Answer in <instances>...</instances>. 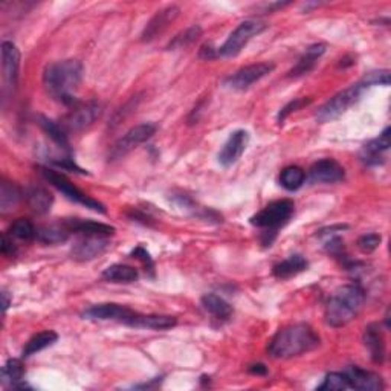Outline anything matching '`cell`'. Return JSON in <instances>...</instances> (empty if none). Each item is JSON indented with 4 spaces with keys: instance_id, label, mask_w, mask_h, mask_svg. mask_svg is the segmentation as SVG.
Listing matches in <instances>:
<instances>
[{
    "instance_id": "836d02e7",
    "label": "cell",
    "mask_w": 391,
    "mask_h": 391,
    "mask_svg": "<svg viewBox=\"0 0 391 391\" xmlns=\"http://www.w3.org/2000/svg\"><path fill=\"white\" fill-rule=\"evenodd\" d=\"M10 234L11 237L23 241H31L37 239V228L29 218H17V221L10 226Z\"/></svg>"
},
{
    "instance_id": "44dd1931",
    "label": "cell",
    "mask_w": 391,
    "mask_h": 391,
    "mask_svg": "<svg viewBox=\"0 0 391 391\" xmlns=\"http://www.w3.org/2000/svg\"><path fill=\"white\" fill-rule=\"evenodd\" d=\"M390 127H387L378 138L372 139L370 143L364 145L361 158L365 163H369V166H378L381 154L390 148Z\"/></svg>"
},
{
    "instance_id": "9a60e30c",
    "label": "cell",
    "mask_w": 391,
    "mask_h": 391,
    "mask_svg": "<svg viewBox=\"0 0 391 391\" xmlns=\"http://www.w3.org/2000/svg\"><path fill=\"white\" fill-rule=\"evenodd\" d=\"M346 176L341 163L335 159H321L315 162L309 170V179L314 184H336Z\"/></svg>"
},
{
    "instance_id": "277c9868",
    "label": "cell",
    "mask_w": 391,
    "mask_h": 391,
    "mask_svg": "<svg viewBox=\"0 0 391 391\" xmlns=\"http://www.w3.org/2000/svg\"><path fill=\"white\" fill-rule=\"evenodd\" d=\"M295 205L292 200L289 199H281L277 202L269 203L268 207H264L262 211H259L255 216L251 217V223L257 228L264 230L266 236H276L280 228L291 221L294 216Z\"/></svg>"
},
{
    "instance_id": "d6a6232c",
    "label": "cell",
    "mask_w": 391,
    "mask_h": 391,
    "mask_svg": "<svg viewBox=\"0 0 391 391\" xmlns=\"http://www.w3.org/2000/svg\"><path fill=\"white\" fill-rule=\"evenodd\" d=\"M202 35V28L199 25H193L190 28H186L185 31H182L181 34H177L173 40H171L167 46V49H185L191 46L193 43H196L199 40V37Z\"/></svg>"
},
{
    "instance_id": "74e56055",
    "label": "cell",
    "mask_w": 391,
    "mask_h": 391,
    "mask_svg": "<svg viewBox=\"0 0 391 391\" xmlns=\"http://www.w3.org/2000/svg\"><path fill=\"white\" fill-rule=\"evenodd\" d=\"M309 103H310V99H306V98H295L294 101H291V103L286 104L283 109H281L280 113H278V122H280V124H283V121L287 118L289 115H291L292 112L300 111L301 107L308 106Z\"/></svg>"
},
{
    "instance_id": "4316f807",
    "label": "cell",
    "mask_w": 391,
    "mask_h": 391,
    "mask_svg": "<svg viewBox=\"0 0 391 391\" xmlns=\"http://www.w3.org/2000/svg\"><path fill=\"white\" fill-rule=\"evenodd\" d=\"M202 306L217 319H228L232 315L231 304L216 294H207L202 296Z\"/></svg>"
},
{
    "instance_id": "60d3db41",
    "label": "cell",
    "mask_w": 391,
    "mask_h": 391,
    "mask_svg": "<svg viewBox=\"0 0 391 391\" xmlns=\"http://www.w3.org/2000/svg\"><path fill=\"white\" fill-rule=\"evenodd\" d=\"M200 57L202 58H207V60L216 58L217 57V51L211 48V46H203L202 51H200Z\"/></svg>"
},
{
    "instance_id": "5b68a950",
    "label": "cell",
    "mask_w": 391,
    "mask_h": 391,
    "mask_svg": "<svg viewBox=\"0 0 391 391\" xmlns=\"http://www.w3.org/2000/svg\"><path fill=\"white\" fill-rule=\"evenodd\" d=\"M365 89H369V86L364 83V80H361L356 84L350 86V88L344 89L342 92L336 93L323 107H319V111L317 112V121L324 124L340 118L342 113L347 112V109L358 103Z\"/></svg>"
},
{
    "instance_id": "4fadbf2b",
    "label": "cell",
    "mask_w": 391,
    "mask_h": 391,
    "mask_svg": "<svg viewBox=\"0 0 391 391\" xmlns=\"http://www.w3.org/2000/svg\"><path fill=\"white\" fill-rule=\"evenodd\" d=\"M248 144L249 133L246 130H236L231 133V136L223 144L221 153H218V163L223 167L234 166L241 158V154L245 153Z\"/></svg>"
},
{
    "instance_id": "7bdbcfd3",
    "label": "cell",
    "mask_w": 391,
    "mask_h": 391,
    "mask_svg": "<svg viewBox=\"0 0 391 391\" xmlns=\"http://www.w3.org/2000/svg\"><path fill=\"white\" fill-rule=\"evenodd\" d=\"M2 306H3V312L8 310V308H10V304H11V298H10V294H8L6 291H2Z\"/></svg>"
},
{
    "instance_id": "e0dca14e",
    "label": "cell",
    "mask_w": 391,
    "mask_h": 391,
    "mask_svg": "<svg viewBox=\"0 0 391 391\" xmlns=\"http://www.w3.org/2000/svg\"><path fill=\"white\" fill-rule=\"evenodd\" d=\"M179 13H181V10H179V8L175 6V5L163 8V10L156 13L153 15V19L147 23L144 33H143V35H141V37H143L141 40H143V42L154 40L156 37L161 35L163 31L168 28L171 22H175L177 19Z\"/></svg>"
},
{
    "instance_id": "ba28073f",
    "label": "cell",
    "mask_w": 391,
    "mask_h": 391,
    "mask_svg": "<svg viewBox=\"0 0 391 391\" xmlns=\"http://www.w3.org/2000/svg\"><path fill=\"white\" fill-rule=\"evenodd\" d=\"M19 69H20V51L13 42L2 43V77H3V97L14 95L19 83Z\"/></svg>"
},
{
    "instance_id": "52a82bcc",
    "label": "cell",
    "mask_w": 391,
    "mask_h": 391,
    "mask_svg": "<svg viewBox=\"0 0 391 391\" xmlns=\"http://www.w3.org/2000/svg\"><path fill=\"white\" fill-rule=\"evenodd\" d=\"M266 28L268 26H266L264 23L257 20L241 22L240 25L230 34V37L226 38V42L217 49V56L225 58L239 56L241 49L249 43V40L262 34Z\"/></svg>"
},
{
    "instance_id": "d4e9b609",
    "label": "cell",
    "mask_w": 391,
    "mask_h": 391,
    "mask_svg": "<svg viewBox=\"0 0 391 391\" xmlns=\"http://www.w3.org/2000/svg\"><path fill=\"white\" fill-rule=\"evenodd\" d=\"M25 378V367L19 359H10L2 367V384L10 385L11 388H26L28 385L23 384Z\"/></svg>"
},
{
    "instance_id": "9c48e42d",
    "label": "cell",
    "mask_w": 391,
    "mask_h": 391,
    "mask_svg": "<svg viewBox=\"0 0 391 391\" xmlns=\"http://www.w3.org/2000/svg\"><path fill=\"white\" fill-rule=\"evenodd\" d=\"M156 130H158V126L153 122H143L139 124V126L131 127L126 135L116 141V144L113 145L111 152V158L115 161L126 156L133 148H136L138 145L144 144L145 141L150 139L156 133Z\"/></svg>"
},
{
    "instance_id": "d6986e66",
    "label": "cell",
    "mask_w": 391,
    "mask_h": 391,
    "mask_svg": "<svg viewBox=\"0 0 391 391\" xmlns=\"http://www.w3.org/2000/svg\"><path fill=\"white\" fill-rule=\"evenodd\" d=\"M364 344L374 362L376 364L384 362L385 342H384V336H382V332H381V327L378 324H370L365 327Z\"/></svg>"
},
{
    "instance_id": "6da1fadb",
    "label": "cell",
    "mask_w": 391,
    "mask_h": 391,
    "mask_svg": "<svg viewBox=\"0 0 391 391\" xmlns=\"http://www.w3.org/2000/svg\"><path fill=\"white\" fill-rule=\"evenodd\" d=\"M83 65L77 60H65L52 63L45 69L43 84L49 95L66 106L77 103L75 92L83 81Z\"/></svg>"
},
{
    "instance_id": "5bb4252c",
    "label": "cell",
    "mask_w": 391,
    "mask_h": 391,
    "mask_svg": "<svg viewBox=\"0 0 391 391\" xmlns=\"http://www.w3.org/2000/svg\"><path fill=\"white\" fill-rule=\"evenodd\" d=\"M109 248V240L106 237H88L81 236L80 240L75 241L70 255L77 262H90L97 257L103 255Z\"/></svg>"
},
{
    "instance_id": "e575fe53",
    "label": "cell",
    "mask_w": 391,
    "mask_h": 391,
    "mask_svg": "<svg viewBox=\"0 0 391 391\" xmlns=\"http://www.w3.org/2000/svg\"><path fill=\"white\" fill-rule=\"evenodd\" d=\"M350 388L349 379L346 373H328L323 384L318 387V390H330V391H342Z\"/></svg>"
},
{
    "instance_id": "ac0fdd59",
    "label": "cell",
    "mask_w": 391,
    "mask_h": 391,
    "mask_svg": "<svg viewBox=\"0 0 391 391\" xmlns=\"http://www.w3.org/2000/svg\"><path fill=\"white\" fill-rule=\"evenodd\" d=\"M346 376L349 379L350 388L362 390V391H378L384 388V382L379 374L364 370L361 367H349L346 370Z\"/></svg>"
},
{
    "instance_id": "1f68e13d",
    "label": "cell",
    "mask_w": 391,
    "mask_h": 391,
    "mask_svg": "<svg viewBox=\"0 0 391 391\" xmlns=\"http://www.w3.org/2000/svg\"><path fill=\"white\" fill-rule=\"evenodd\" d=\"M69 239V231L63 225L60 226H43L37 228V240L45 245H58L65 244Z\"/></svg>"
},
{
    "instance_id": "83f0119b",
    "label": "cell",
    "mask_w": 391,
    "mask_h": 391,
    "mask_svg": "<svg viewBox=\"0 0 391 391\" xmlns=\"http://www.w3.org/2000/svg\"><path fill=\"white\" fill-rule=\"evenodd\" d=\"M103 278L111 283H133L139 278V272L129 264H112L104 269Z\"/></svg>"
},
{
    "instance_id": "cb8c5ba5",
    "label": "cell",
    "mask_w": 391,
    "mask_h": 391,
    "mask_svg": "<svg viewBox=\"0 0 391 391\" xmlns=\"http://www.w3.org/2000/svg\"><path fill=\"white\" fill-rule=\"evenodd\" d=\"M26 200L29 207L33 208L37 214H46L51 211L54 203V196L45 189V186H29L26 191Z\"/></svg>"
},
{
    "instance_id": "603a6c76",
    "label": "cell",
    "mask_w": 391,
    "mask_h": 391,
    "mask_svg": "<svg viewBox=\"0 0 391 391\" xmlns=\"http://www.w3.org/2000/svg\"><path fill=\"white\" fill-rule=\"evenodd\" d=\"M324 52H326V45H323V43H317V45L309 46L306 52H304L301 58L298 60V63H296L291 72H289V75H291V77H301V75L309 74L310 70L315 67L317 61L319 60V57H321Z\"/></svg>"
},
{
    "instance_id": "d590c367",
    "label": "cell",
    "mask_w": 391,
    "mask_h": 391,
    "mask_svg": "<svg viewBox=\"0 0 391 391\" xmlns=\"http://www.w3.org/2000/svg\"><path fill=\"white\" fill-rule=\"evenodd\" d=\"M381 241H382V237L376 232L364 234L362 237L358 239V248H359V251L364 254H372L379 248Z\"/></svg>"
},
{
    "instance_id": "4dcf8cb0",
    "label": "cell",
    "mask_w": 391,
    "mask_h": 391,
    "mask_svg": "<svg viewBox=\"0 0 391 391\" xmlns=\"http://www.w3.org/2000/svg\"><path fill=\"white\" fill-rule=\"evenodd\" d=\"M40 127L45 130L46 135H48L60 148H63L65 152H69L67 133H66V130L63 127H61V124L42 116V118H40Z\"/></svg>"
},
{
    "instance_id": "f35d334b",
    "label": "cell",
    "mask_w": 391,
    "mask_h": 391,
    "mask_svg": "<svg viewBox=\"0 0 391 391\" xmlns=\"http://www.w3.org/2000/svg\"><path fill=\"white\" fill-rule=\"evenodd\" d=\"M131 255L135 257V259H138L139 262H143V264L145 266V271L148 272H152L154 271V263H153V259L150 257V254H148L145 249L143 246H136L135 249L131 251Z\"/></svg>"
},
{
    "instance_id": "2e32d148",
    "label": "cell",
    "mask_w": 391,
    "mask_h": 391,
    "mask_svg": "<svg viewBox=\"0 0 391 391\" xmlns=\"http://www.w3.org/2000/svg\"><path fill=\"white\" fill-rule=\"evenodd\" d=\"M61 225H63L69 232H75L78 236L109 239L115 234L113 226L101 222L84 221V218H65Z\"/></svg>"
},
{
    "instance_id": "7c38bea8",
    "label": "cell",
    "mask_w": 391,
    "mask_h": 391,
    "mask_svg": "<svg viewBox=\"0 0 391 391\" xmlns=\"http://www.w3.org/2000/svg\"><path fill=\"white\" fill-rule=\"evenodd\" d=\"M133 314H135V312L126 306H121V304L104 303L86 309L81 317L88 319V321H116L129 326Z\"/></svg>"
},
{
    "instance_id": "b9f144b4",
    "label": "cell",
    "mask_w": 391,
    "mask_h": 391,
    "mask_svg": "<svg viewBox=\"0 0 391 391\" xmlns=\"http://www.w3.org/2000/svg\"><path fill=\"white\" fill-rule=\"evenodd\" d=\"M249 372H251L253 374H257V376H263V374L268 373V369L263 364H257V365H253L251 369H249Z\"/></svg>"
},
{
    "instance_id": "3957f363",
    "label": "cell",
    "mask_w": 391,
    "mask_h": 391,
    "mask_svg": "<svg viewBox=\"0 0 391 391\" xmlns=\"http://www.w3.org/2000/svg\"><path fill=\"white\" fill-rule=\"evenodd\" d=\"M365 303V292L359 285H346L336 291L326 306V321L330 327H344L358 317Z\"/></svg>"
},
{
    "instance_id": "ffe728a7",
    "label": "cell",
    "mask_w": 391,
    "mask_h": 391,
    "mask_svg": "<svg viewBox=\"0 0 391 391\" xmlns=\"http://www.w3.org/2000/svg\"><path fill=\"white\" fill-rule=\"evenodd\" d=\"M177 319L170 315H144L135 312L129 321V327L135 328H152V330H167L175 327Z\"/></svg>"
},
{
    "instance_id": "8d00e7d4",
    "label": "cell",
    "mask_w": 391,
    "mask_h": 391,
    "mask_svg": "<svg viewBox=\"0 0 391 391\" xmlns=\"http://www.w3.org/2000/svg\"><path fill=\"white\" fill-rule=\"evenodd\" d=\"M362 80L369 88H373V86H388L390 72L388 70H374V72L367 74Z\"/></svg>"
},
{
    "instance_id": "ab89813d",
    "label": "cell",
    "mask_w": 391,
    "mask_h": 391,
    "mask_svg": "<svg viewBox=\"0 0 391 391\" xmlns=\"http://www.w3.org/2000/svg\"><path fill=\"white\" fill-rule=\"evenodd\" d=\"M15 253H17V248H15V245H14L13 237L10 239L8 237V234L5 232L2 236V254L5 257H14Z\"/></svg>"
},
{
    "instance_id": "7402d4cb",
    "label": "cell",
    "mask_w": 391,
    "mask_h": 391,
    "mask_svg": "<svg viewBox=\"0 0 391 391\" xmlns=\"http://www.w3.org/2000/svg\"><path fill=\"white\" fill-rule=\"evenodd\" d=\"M308 266H309V263L303 255L295 254V255L287 257L286 260L280 262V263L273 266L272 273L280 280H287L291 277L298 276V273L303 272V271H306Z\"/></svg>"
},
{
    "instance_id": "f546056e",
    "label": "cell",
    "mask_w": 391,
    "mask_h": 391,
    "mask_svg": "<svg viewBox=\"0 0 391 391\" xmlns=\"http://www.w3.org/2000/svg\"><path fill=\"white\" fill-rule=\"evenodd\" d=\"M304 181H306V173H304L303 168L296 166L286 167L280 175V184L287 191L300 190Z\"/></svg>"
},
{
    "instance_id": "30bf717a",
    "label": "cell",
    "mask_w": 391,
    "mask_h": 391,
    "mask_svg": "<svg viewBox=\"0 0 391 391\" xmlns=\"http://www.w3.org/2000/svg\"><path fill=\"white\" fill-rule=\"evenodd\" d=\"M101 113H103L101 104L97 103V101H90V103L81 104L75 107L74 111H70L60 124L66 130V133H77L90 127L99 118Z\"/></svg>"
},
{
    "instance_id": "7a4b0ae2",
    "label": "cell",
    "mask_w": 391,
    "mask_h": 391,
    "mask_svg": "<svg viewBox=\"0 0 391 391\" xmlns=\"http://www.w3.org/2000/svg\"><path fill=\"white\" fill-rule=\"evenodd\" d=\"M319 346V336L309 324H292L281 328L271 340L268 351L276 359H291Z\"/></svg>"
},
{
    "instance_id": "484cf974",
    "label": "cell",
    "mask_w": 391,
    "mask_h": 391,
    "mask_svg": "<svg viewBox=\"0 0 391 391\" xmlns=\"http://www.w3.org/2000/svg\"><path fill=\"white\" fill-rule=\"evenodd\" d=\"M57 340H58V335L54 330H43L40 333L34 335L33 338L26 342V346L23 347L22 355H23V358L33 356V355L38 353V351L54 346V344L57 342Z\"/></svg>"
},
{
    "instance_id": "8992f818",
    "label": "cell",
    "mask_w": 391,
    "mask_h": 391,
    "mask_svg": "<svg viewBox=\"0 0 391 391\" xmlns=\"http://www.w3.org/2000/svg\"><path fill=\"white\" fill-rule=\"evenodd\" d=\"M40 170H42V175L46 181H48L54 189H57L61 194H65L69 200L80 203V205L89 208L92 211H97V213L106 214V207L103 205V203L89 198V196L83 193L80 189H77V186L70 182L66 176L60 175L58 171L48 168V167H42Z\"/></svg>"
},
{
    "instance_id": "f1b7e54d",
    "label": "cell",
    "mask_w": 391,
    "mask_h": 391,
    "mask_svg": "<svg viewBox=\"0 0 391 391\" xmlns=\"http://www.w3.org/2000/svg\"><path fill=\"white\" fill-rule=\"evenodd\" d=\"M22 199V190L13 182L3 181L0 186V211L2 214L10 213Z\"/></svg>"
},
{
    "instance_id": "8fae6325",
    "label": "cell",
    "mask_w": 391,
    "mask_h": 391,
    "mask_svg": "<svg viewBox=\"0 0 391 391\" xmlns=\"http://www.w3.org/2000/svg\"><path fill=\"white\" fill-rule=\"evenodd\" d=\"M276 69V65L272 63H255L239 69L237 72L231 74L225 78V88L232 90H245L257 81H260L262 78L268 77L272 70Z\"/></svg>"
}]
</instances>
